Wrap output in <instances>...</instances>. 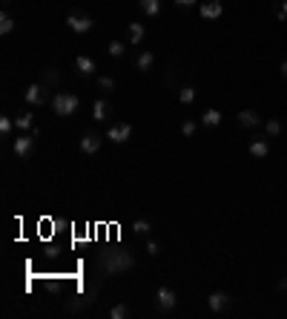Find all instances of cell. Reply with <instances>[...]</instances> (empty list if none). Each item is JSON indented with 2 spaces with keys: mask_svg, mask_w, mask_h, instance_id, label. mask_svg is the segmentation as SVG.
<instances>
[{
  "mask_svg": "<svg viewBox=\"0 0 287 319\" xmlns=\"http://www.w3.org/2000/svg\"><path fill=\"white\" fill-rule=\"evenodd\" d=\"M135 268V256L127 253V250H107V253L98 256V273L100 276H115V273H124V270Z\"/></svg>",
  "mask_w": 287,
  "mask_h": 319,
  "instance_id": "cell-1",
  "label": "cell"
},
{
  "mask_svg": "<svg viewBox=\"0 0 287 319\" xmlns=\"http://www.w3.org/2000/svg\"><path fill=\"white\" fill-rule=\"evenodd\" d=\"M78 107H80V98L75 92H55V98H52V109H55V115H60V118L75 115Z\"/></svg>",
  "mask_w": 287,
  "mask_h": 319,
  "instance_id": "cell-2",
  "label": "cell"
},
{
  "mask_svg": "<svg viewBox=\"0 0 287 319\" xmlns=\"http://www.w3.org/2000/svg\"><path fill=\"white\" fill-rule=\"evenodd\" d=\"M175 305H178V296H175V290L172 288H158L155 290V308L158 311H172V308H175Z\"/></svg>",
  "mask_w": 287,
  "mask_h": 319,
  "instance_id": "cell-3",
  "label": "cell"
},
{
  "mask_svg": "<svg viewBox=\"0 0 287 319\" xmlns=\"http://www.w3.org/2000/svg\"><path fill=\"white\" fill-rule=\"evenodd\" d=\"M35 138L37 135H32V132H29V135H17L14 138V155H20V158H26V155H32V150H35Z\"/></svg>",
  "mask_w": 287,
  "mask_h": 319,
  "instance_id": "cell-4",
  "label": "cell"
},
{
  "mask_svg": "<svg viewBox=\"0 0 287 319\" xmlns=\"http://www.w3.org/2000/svg\"><path fill=\"white\" fill-rule=\"evenodd\" d=\"M107 138L112 141V144H124V141L132 138V127H129V124H115V127L107 130Z\"/></svg>",
  "mask_w": 287,
  "mask_h": 319,
  "instance_id": "cell-5",
  "label": "cell"
},
{
  "mask_svg": "<svg viewBox=\"0 0 287 319\" xmlns=\"http://www.w3.org/2000/svg\"><path fill=\"white\" fill-rule=\"evenodd\" d=\"M201 17H207V21H215V17H221L224 15V3L221 0H204L198 6Z\"/></svg>",
  "mask_w": 287,
  "mask_h": 319,
  "instance_id": "cell-6",
  "label": "cell"
},
{
  "mask_svg": "<svg viewBox=\"0 0 287 319\" xmlns=\"http://www.w3.org/2000/svg\"><path fill=\"white\" fill-rule=\"evenodd\" d=\"M66 26L72 32H78V35H86V32L92 29V17H84V15H69L66 17Z\"/></svg>",
  "mask_w": 287,
  "mask_h": 319,
  "instance_id": "cell-7",
  "label": "cell"
},
{
  "mask_svg": "<svg viewBox=\"0 0 287 319\" xmlns=\"http://www.w3.org/2000/svg\"><path fill=\"white\" fill-rule=\"evenodd\" d=\"M23 98H26V104H32V107H40V104L46 101V89H43L40 84H32V87H26Z\"/></svg>",
  "mask_w": 287,
  "mask_h": 319,
  "instance_id": "cell-8",
  "label": "cell"
},
{
  "mask_svg": "<svg viewBox=\"0 0 287 319\" xmlns=\"http://www.w3.org/2000/svg\"><path fill=\"white\" fill-rule=\"evenodd\" d=\"M238 124H241L244 130H256L258 124H261V115H258L256 109H241L238 112Z\"/></svg>",
  "mask_w": 287,
  "mask_h": 319,
  "instance_id": "cell-9",
  "label": "cell"
},
{
  "mask_svg": "<svg viewBox=\"0 0 287 319\" xmlns=\"http://www.w3.org/2000/svg\"><path fill=\"white\" fill-rule=\"evenodd\" d=\"M100 141H104V138H100L98 132H86V135L80 138V150H84L86 155H92V152L100 150Z\"/></svg>",
  "mask_w": 287,
  "mask_h": 319,
  "instance_id": "cell-10",
  "label": "cell"
},
{
  "mask_svg": "<svg viewBox=\"0 0 287 319\" xmlns=\"http://www.w3.org/2000/svg\"><path fill=\"white\" fill-rule=\"evenodd\" d=\"M14 127L23 132H32V135H37V127H35V115L32 112H20V115L14 118Z\"/></svg>",
  "mask_w": 287,
  "mask_h": 319,
  "instance_id": "cell-11",
  "label": "cell"
},
{
  "mask_svg": "<svg viewBox=\"0 0 287 319\" xmlns=\"http://www.w3.org/2000/svg\"><path fill=\"white\" fill-rule=\"evenodd\" d=\"M207 305H210V311H215V313H221V311H227V305H230V296L227 293H210V299H207Z\"/></svg>",
  "mask_w": 287,
  "mask_h": 319,
  "instance_id": "cell-12",
  "label": "cell"
},
{
  "mask_svg": "<svg viewBox=\"0 0 287 319\" xmlns=\"http://www.w3.org/2000/svg\"><path fill=\"white\" fill-rule=\"evenodd\" d=\"M144 35H147L144 23H135V21H132V23L127 26V37H129V44H132V46H135V44H141V41H144Z\"/></svg>",
  "mask_w": 287,
  "mask_h": 319,
  "instance_id": "cell-13",
  "label": "cell"
},
{
  "mask_svg": "<svg viewBox=\"0 0 287 319\" xmlns=\"http://www.w3.org/2000/svg\"><path fill=\"white\" fill-rule=\"evenodd\" d=\"M250 155H256V158L270 155V144H267V138H256V141H250Z\"/></svg>",
  "mask_w": 287,
  "mask_h": 319,
  "instance_id": "cell-14",
  "label": "cell"
},
{
  "mask_svg": "<svg viewBox=\"0 0 287 319\" xmlns=\"http://www.w3.org/2000/svg\"><path fill=\"white\" fill-rule=\"evenodd\" d=\"M152 66H155V55H152V52H141L138 61H135V69L138 72H150Z\"/></svg>",
  "mask_w": 287,
  "mask_h": 319,
  "instance_id": "cell-15",
  "label": "cell"
},
{
  "mask_svg": "<svg viewBox=\"0 0 287 319\" xmlns=\"http://www.w3.org/2000/svg\"><path fill=\"white\" fill-rule=\"evenodd\" d=\"M107 115H109V101H104V98H98V101L92 104V118H95V121H104Z\"/></svg>",
  "mask_w": 287,
  "mask_h": 319,
  "instance_id": "cell-16",
  "label": "cell"
},
{
  "mask_svg": "<svg viewBox=\"0 0 287 319\" xmlns=\"http://www.w3.org/2000/svg\"><path fill=\"white\" fill-rule=\"evenodd\" d=\"M201 124H204V127H210V130H213V127H218V124H221V112H218V109H207V112L201 115Z\"/></svg>",
  "mask_w": 287,
  "mask_h": 319,
  "instance_id": "cell-17",
  "label": "cell"
},
{
  "mask_svg": "<svg viewBox=\"0 0 287 319\" xmlns=\"http://www.w3.org/2000/svg\"><path fill=\"white\" fill-rule=\"evenodd\" d=\"M75 66H78V72H80V75H92V72H95V61H92V58H86V55H80V58L75 61Z\"/></svg>",
  "mask_w": 287,
  "mask_h": 319,
  "instance_id": "cell-18",
  "label": "cell"
},
{
  "mask_svg": "<svg viewBox=\"0 0 287 319\" xmlns=\"http://www.w3.org/2000/svg\"><path fill=\"white\" fill-rule=\"evenodd\" d=\"M141 9H144V15L155 17L161 12V0H141Z\"/></svg>",
  "mask_w": 287,
  "mask_h": 319,
  "instance_id": "cell-19",
  "label": "cell"
},
{
  "mask_svg": "<svg viewBox=\"0 0 287 319\" xmlns=\"http://www.w3.org/2000/svg\"><path fill=\"white\" fill-rule=\"evenodd\" d=\"M178 101L184 104V107H187V104H193L195 101V89L193 87H181L178 89Z\"/></svg>",
  "mask_w": 287,
  "mask_h": 319,
  "instance_id": "cell-20",
  "label": "cell"
},
{
  "mask_svg": "<svg viewBox=\"0 0 287 319\" xmlns=\"http://www.w3.org/2000/svg\"><path fill=\"white\" fill-rule=\"evenodd\" d=\"M109 55H112V58H124V55H127V44L112 41V44H109Z\"/></svg>",
  "mask_w": 287,
  "mask_h": 319,
  "instance_id": "cell-21",
  "label": "cell"
},
{
  "mask_svg": "<svg viewBox=\"0 0 287 319\" xmlns=\"http://www.w3.org/2000/svg\"><path fill=\"white\" fill-rule=\"evenodd\" d=\"M12 29H14V17L3 12V15H0V32H3V35H9Z\"/></svg>",
  "mask_w": 287,
  "mask_h": 319,
  "instance_id": "cell-22",
  "label": "cell"
},
{
  "mask_svg": "<svg viewBox=\"0 0 287 319\" xmlns=\"http://www.w3.org/2000/svg\"><path fill=\"white\" fill-rule=\"evenodd\" d=\"M109 316H112V319H127L129 308H127V305H115V308H109Z\"/></svg>",
  "mask_w": 287,
  "mask_h": 319,
  "instance_id": "cell-23",
  "label": "cell"
},
{
  "mask_svg": "<svg viewBox=\"0 0 287 319\" xmlns=\"http://www.w3.org/2000/svg\"><path fill=\"white\" fill-rule=\"evenodd\" d=\"M264 130H267V138H276V135L281 132V124L276 121V118H270V121L264 124Z\"/></svg>",
  "mask_w": 287,
  "mask_h": 319,
  "instance_id": "cell-24",
  "label": "cell"
},
{
  "mask_svg": "<svg viewBox=\"0 0 287 319\" xmlns=\"http://www.w3.org/2000/svg\"><path fill=\"white\" fill-rule=\"evenodd\" d=\"M132 233H138V236H147V233H150V222H147V218H138L135 225H132Z\"/></svg>",
  "mask_w": 287,
  "mask_h": 319,
  "instance_id": "cell-25",
  "label": "cell"
},
{
  "mask_svg": "<svg viewBox=\"0 0 287 319\" xmlns=\"http://www.w3.org/2000/svg\"><path fill=\"white\" fill-rule=\"evenodd\" d=\"M276 17L281 23H287V0H276Z\"/></svg>",
  "mask_w": 287,
  "mask_h": 319,
  "instance_id": "cell-26",
  "label": "cell"
},
{
  "mask_svg": "<svg viewBox=\"0 0 287 319\" xmlns=\"http://www.w3.org/2000/svg\"><path fill=\"white\" fill-rule=\"evenodd\" d=\"M195 130H198V121H193V118H190V121H184V124H181V132H184L187 138H190V135H195Z\"/></svg>",
  "mask_w": 287,
  "mask_h": 319,
  "instance_id": "cell-27",
  "label": "cell"
},
{
  "mask_svg": "<svg viewBox=\"0 0 287 319\" xmlns=\"http://www.w3.org/2000/svg\"><path fill=\"white\" fill-rule=\"evenodd\" d=\"M12 130H14V121L9 115H3V118H0V132H3V135H9Z\"/></svg>",
  "mask_w": 287,
  "mask_h": 319,
  "instance_id": "cell-28",
  "label": "cell"
},
{
  "mask_svg": "<svg viewBox=\"0 0 287 319\" xmlns=\"http://www.w3.org/2000/svg\"><path fill=\"white\" fill-rule=\"evenodd\" d=\"M98 87L107 89V92H112V89H115V81L109 78V75H104V78H98Z\"/></svg>",
  "mask_w": 287,
  "mask_h": 319,
  "instance_id": "cell-29",
  "label": "cell"
},
{
  "mask_svg": "<svg viewBox=\"0 0 287 319\" xmlns=\"http://www.w3.org/2000/svg\"><path fill=\"white\" fill-rule=\"evenodd\" d=\"M147 253L158 256V253H161V245H158V242H147Z\"/></svg>",
  "mask_w": 287,
  "mask_h": 319,
  "instance_id": "cell-30",
  "label": "cell"
},
{
  "mask_svg": "<svg viewBox=\"0 0 287 319\" xmlns=\"http://www.w3.org/2000/svg\"><path fill=\"white\" fill-rule=\"evenodd\" d=\"M175 6H181V9H193V6H195V0H175Z\"/></svg>",
  "mask_w": 287,
  "mask_h": 319,
  "instance_id": "cell-31",
  "label": "cell"
},
{
  "mask_svg": "<svg viewBox=\"0 0 287 319\" xmlns=\"http://www.w3.org/2000/svg\"><path fill=\"white\" fill-rule=\"evenodd\" d=\"M281 78H287V61L281 64Z\"/></svg>",
  "mask_w": 287,
  "mask_h": 319,
  "instance_id": "cell-32",
  "label": "cell"
}]
</instances>
